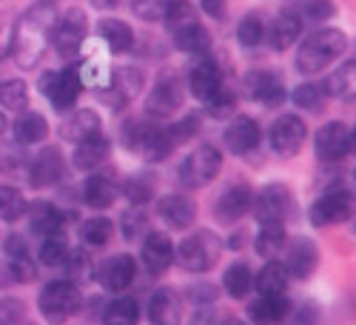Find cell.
<instances>
[{
	"label": "cell",
	"mask_w": 356,
	"mask_h": 325,
	"mask_svg": "<svg viewBox=\"0 0 356 325\" xmlns=\"http://www.w3.org/2000/svg\"><path fill=\"white\" fill-rule=\"evenodd\" d=\"M243 86H245V95H248L251 100L262 103V106H280V103L288 97V92H285V86H282L280 74L265 72V69L248 72L245 80H243Z\"/></svg>",
	"instance_id": "cell-15"
},
{
	"label": "cell",
	"mask_w": 356,
	"mask_h": 325,
	"mask_svg": "<svg viewBox=\"0 0 356 325\" xmlns=\"http://www.w3.org/2000/svg\"><path fill=\"white\" fill-rule=\"evenodd\" d=\"M200 9L211 17H222L225 15V0H200Z\"/></svg>",
	"instance_id": "cell-56"
},
{
	"label": "cell",
	"mask_w": 356,
	"mask_h": 325,
	"mask_svg": "<svg viewBox=\"0 0 356 325\" xmlns=\"http://www.w3.org/2000/svg\"><path fill=\"white\" fill-rule=\"evenodd\" d=\"M300 35H302V17L296 15L293 9H282L271 20L268 32H265V40H268L277 51H285V49H291L296 40H300Z\"/></svg>",
	"instance_id": "cell-23"
},
{
	"label": "cell",
	"mask_w": 356,
	"mask_h": 325,
	"mask_svg": "<svg viewBox=\"0 0 356 325\" xmlns=\"http://www.w3.org/2000/svg\"><path fill=\"white\" fill-rule=\"evenodd\" d=\"M143 88V74L137 69H114L108 86L103 88L106 92V103L111 109H123L126 103H131Z\"/></svg>",
	"instance_id": "cell-20"
},
{
	"label": "cell",
	"mask_w": 356,
	"mask_h": 325,
	"mask_svg": "<svg viewBox=\"0 0 356 325\" xmlns=\"http://www.w3.org/2000/svg\"><path fill=\"white\" fill-rule=\"evenodd\" d=\"M325 92H331L339 100H353V63L348 61L337 74H331V80L322 86Z\"/></svg>",
	"instance_id": "cell-46"
},
{
	"label": "cell",
	"mask_w": 356,
	"mask_h": 325,
	"mask_svg": "<svg viewBox=\"0 0 356 325\" xmlns=\"http://www.w3.org/2000/svg\"><path fill=\"white\" fill-rule=\"evenodd\" d=\"M63 174H66V163H63L60 149H54V145H46V149H40V154L32 160L29 180H32V186H38V189H49V186L60 183Z\"/></svg>",
	"instance_id": "cell-19"
},
{
	"label": "cell",
	"mask_w": 356,
	"mask_h": 325,
	"mask_svg": "<svg viewBox=\"0 0 356 325\" xmlns=\"http://www.w3.org/2000/svg\"><path fill=\"white\" fill-rule=\"evenodd\" d=\"M137 322H140V306L131 297L114 300L103 311V325H137Z\"/></svg>",
	"instance_id": "cell-37"
},
{
	"label": "cell",
	"mask_w": 356,
	"mask_h": 325,
	"mask_svg": "<svg viewBox=\"0 0 356 325\" xmlns=\"http://www.w3.org/2000/svg\"><path fill=\"white\" fill-rule=\"evenodd\" d=\"M265 32H268V23L262 20V15L251 12L240 20V29H236V38H240V43L245 49H257L265 43Z\"/></svg>",
	"instance_id": "cell-39"
},
{
	"label": "cell",
	"mask_w": 356,
	"mask_h": 325,
	"mask_svg": "<svg viewBox=\"0 0 356 325\" xmlns=\"http://www.w3.org/2000/svg\"><path fill=\"white\" fill-rule=\"evenodd\" d=\"M66 265H72V277H77V280H88V269H92V265H88V257L86 254H69V260H66Z\"/></svg>",
	"instance_id": "cell-54"
},
{
	"label": "cell",
	"mask_w": 356,
	"mask_h": 325,
	"mask_svg": "<svg viewBox=\"0 0 356 325\" xmlns=\"http://www.w3.org/2000/svg\"><path fill=\"white\" fill-rule=\"evenodd\" d=\"M205 106H209V111L211 114H217V117H222V114H228V111H234V106H236V95L231 92V88H217V92L205 100Z\"/></svg>",
	"instance_id": "cell-49"
},
{
	"label": "cell",
	"mask_w": 356,
	"mask_h": 325,
	"mask_svg": "<svg viewBox=\"0 0 356 325\" xmlns=\"http://www.w3.org/2000/svg\"><path fill=\"white\" fill-rule=\"evenodd\" d=\"M220 254H222V240L209 228H200V231L188 234V237L174 248L177 265H180L183 271H188V274L211 271L217 265V260H220Z\"/></svg>",
	"instance_id": "cell-3"
},
{
	"label": "cell",
	"mask_w": 356,
	"mask_h": 325,
	"mask_svg": "<svg viewBox=\"0 0 356 325\" xmlns=\"http://www.w3.org/2000/svg\"><path fill=\"white\" fill-rule=\"evenodd\" d=\"M217 325H245V319H240V317H225V319H220Z\"/></svg>",
	"instance_id": "cell-59"
},
{
	"label": "cell",
	"mask_w": 356,
	"mask_h": 325,
	"mask_svg": "<svg viewBox=\"0 0 356 325\" xmlns=\"http://www.w3.org/2000/svg\"><path fill=\"white\" fill-rule=\"evenodd\" d=\"M97 132H100V117H97V111H92V109L74 111L69 120L63 123V129H60V134H63L66 140H74V143L92 137V134H97Z\"/></svg>",
	"instance_id": "cell-34"
},
{
	"label": "cell",
	"mask_w": 356,
	"mask_h": 325,
	"mask_svg": "<svg viewBox=\"0 0 356 325\" xmlns=\"http://www.w3.org/2000/svg\"><path fill=\"white\" fill-rule=\"evenodd\" d=\"M83 308V294L72 280H51L40 291V314L51 325H63Z\"/></svg>",
	"instance_id": "cell-5"
},
{
	"label": "cell",
	"mask_w": 356,
	"mask_h": 325,
	"mask_svg": "<svg viewBox=\"0 0 356 325\" xmlns=\"http://www.w3.org/2000/svg\"><path fill=\"white\" fill-rule=\"evenodd\" d=\"M183 300L174 288H157L148 297V322L152 325H180Z\"/></svg>",
	"instance_id": "cell-21"
},
{
	"label": "cell",
	"mask_w": 356,
	"mask_h": 325,
	"mask_svg": "<svg viewBox=\"0 0 356 325\" xmlns=\"http://www.w3.org/2000/svg\"><path fill=\"white\" fill-rule=\"evenodd\" d=\"M111 231H114V225H111L108 217H88V220L80 225V240H83L86 246L100 248V246H106V243L111 240Z\"/></svg>",
	"instance_id": "cell-42"
},
{
	"label": "cell",
	"mask_w": 356,
	"mask_h": 325,
	"mask_svg": "<svg viewBox=\"0 0 356 325\" xmlns=\"http://www.w3.org/2000/svg\"><path fill=\"white\" fill-rule=\"evenodd\" d=\"M126 197L134 205L152 203V197H154V177L148 174V171H140V174L129 177V180H126Z\"/></svg>",
	"instance_id": "cell-45"
},
{
	"label": "cell",
	"mask_w": 356,
	"mask_h": 325,
	"mask_svg": "<svg viewBox=\"0 0 356 325\" xmlns=\"http://www.w3.org/2000/svg\"><path fill=\"white\" fill-rule=\"evenodd\" d=\"M345 49H348V35L342 29H319L296 49V69L302 74H316L328 69L339 54H345Z\"/></svg>",
	"instance_id": "cell-2"
},
{
	"label": "cell",
	"mask_w": 356,
	"mask_h": 325,
	"mask_svg": "<svg viewBox=\"0 0 356 325\" xmlns=\"http://www.w3.org/2000/svg\"><path fill=\"white\" fill-rule=\"evenodd\" d=\"M353 212V200L345 189H337V191H328L322 194L314 205H311V223L314 225H334V223H345Z\"/></svg>",
	"instance_id": "cell-14"
},
{
	"label": "cell",
	"mask_w": 356,
	"mask_h": 325,
	"mask_svg": "<svg viewBox=\"0 0 356 325\" xmlns=\"http://www.w3.org/2000/svg\"><path fill=\"white\" fill-rule=\"evenodd\" d=\"M83 40H86V15H83V9H69L63 17L54 20L51 43H54V49L60 57L77 54Z\"/></svg>",
	"instance_id": "cell-12"
},
{
	"label": "cell",
	"mask_w": 356,
	"mask_h": 325,
	"mask_svg": "<svg viewBox=\"0 0 356 325\" xmlns=\"http://www.w3.org/2000/svg\"><path fill=\"white\" fill-rule=\"evenodd\" d=\"M291 100L305 111H322L325 103H328V95H325V88L319 83H302L291 92Z\"/></svg>",
	"instance_id": "cell-41"
},
{
	"label": "cell",
	"mask_w": 356,
	"mask_h": 325,
	"mask_svg": "<svg viewBox=\"0 0 356 325\" xmlns=\"http://www.w3.org/2000/svg\"><path fill=\"white\" fill-rule=\"evenodd\" d=\"M117 197H120V186L114 174H92L83 186V200L88 209H108Z\"/></svg>",
	"instance_id": "cell-27"
},
{
	"label": "cell",
	"mask_w": 356,
	"mask_h": 325,
	"mask_svg": "<svg viewBox=\"0 0 356 325\" xmlns=\"http://www.w3.org/2000/svg\"><path fill=\"white\" fill-rule=\"evenodd\" d=\"M282 265H285L288 277L308 280L319 265V248L308 237H293L291 243H285V262Z\"/></svg>",
	"instance_id": "cell-13"
},
{
	"label": "cell",
	"mask_w": 356,
	"mask_h": 325,
	"mask_svg": "<svg viewBox=\"0 0 356 325\" xmlns=\"http://www.w3.org/2000/svg\"><path fill=\"white\" fill-rule=\"evenodd\" d=\"M200 123H202V117L200 114H186V117H180L174 126H168V137H171V143L177 145V143H186V140H191L197 132H200Z\"/></svg>",
	"instance_id": "cell-48"
},
{
	"label": "cell",
	"mask_w": 356,
	"mask_h": 325,
	"mask_svg": "<svg viewBox=\"0 0 356 325\" xmlns=\"http://www.w3.org/2000/svg\"><path fill=\"white\" fill-rule=\"evenodd\" d=\"M92 3H95L97 9H117L120 3H126V0H92Z\"/></svg>",
	"instance_id": "cell-58"
},
{
	"label": "cell",
	"mask_w": 356,
	"mask_h": 325,
	"mask_svg": "<svg viewBox=\"0 0 356 325\" xmlns=\"http://www.w3.org/2000/svg\"><path fill=\"white\" fill-rule=\"evenodd\" d=\"M291 314V300L285 294H277V297H259L257 303L248 306V317L254 325H280L285 322V317Z\"/></svg>",
	"instance_id": "cell-28"
},
{
	"label": "cell",
	"mask_w": 356,
	"mask_h": 325,
	"mask_svg": "<svg viewBox=\"0 0 356 325\" xmlns=\"http://www.w3.org/2000/svg\"><path fill=\"white\" fill-rule=\"evenodd\" d=\"M26 322V306L20 300H0V325H23Z\"/></svg>",
	"instance_id": "cell-50"
},
{
	"label": "cell",
	"mask_w": 356,
	"mask_h": 325,
	"mask_svg": "<svg viewBox=\"0 0 356 325\" xmlns=\"http://www.w3.org/2000/svg\"><path fill=\"white\" fill-rule=\"evenodd\" d=\"M57 20V6L51 0H38L29 9L12 32V51L20 69H35L46 51V43L51 40V29Z\"/></svg>",
	"instance_id": "cell-1"
},
{
	"label": "cell",
	"mask_w": 356,
	"mask_h": 325,
	"mask_svg": "<svg viewBox=\"0 0 356 325\" xmlns=\"http://www.w3.org/2000/svg\"><path fill=\"white\" fill-rule=\"evenodd\" d=\"M288 271L285 265L277 262V260H268L265 262V269L254 277V288L259 291V297H277V294H285L288 288Z\"/></svg>",
	"instance_id": "cell-31"
},
{
	"label": "cell",
	"mask_w": 356,
	"mask_h": 325,
	"mask_svg": "<svg viewBox=\"0 0 356 325\" xmlns=\"http://www.w3.org/2000/svg\"><path fill=\"white\" fill-rule=\"evenodd\" d=\"M97 280H100V285L106 291H114V294L131 288V283L137 280V262H134V257L117 254V257L106 260L97 269Z\"/></svg>",
	"instance_id": "cell-17"
},
{
	"label": "cell",
	"mask_w": 356,
	"mask_h": 325,
	"mask_svg": "<svg viewBox=\"0 0 356 325\" xmlns=\"http://www.w3.org/2000/svg\"><path fill=\"white\" fill-rule=\"evenodd\" d=\"M77 77L83 86H92V88H106L111 80V69L108 63H103V57H88V61L80 63Z\"/></svg>",
	"instance_id": "cell-40"
},
{
	"label": "cell",
	"mask_w": 356,
	"mask_h": 325,
	"mask_svg": "<svg viewBox=\"0 0 356 325\" xmlns=\"http://www.w3.org/2000/svg\"><path fill=\"white\" fill-rule=\"evenodd\" d=\"M222 285H225V291L231 294L234 300L248 297V291L254 288V274H251V269H248V262H231L228 269H225Z\"/></svg>",
	"instance_id": "cell-35"
},
{
	"label": "cell",
	"mask_w": 356,
	"mask_h": 325,
	"mask_svg": "<svg viewBox=\"0 0 356 325\" xmlns=\"http://www.w3.org/2000/svg\"><path fill=\"white\" fill-rule=\"evenodd\" d=\"M220 86H222V74H220V66L211 63V61H200V63L191 69V74H188L191 95H194L197 100H202V103L209 100Z\"/></svg>",
	"instance_id": "cell-29"
},
{
	"label": "cell",
	"mask_w": 356,
	"mask_h": 325,
	"mask_svg": "<svg viewBox=\"0 0 356 325\" xmlns=\"http://www.w3.org/2000/svg\"><path fill=\"white\" fill-rule=\"evenodd\" d=\"M40 86H43L49 103H51L57 111H69V109L77 103L80 92H83V83H80V77H77V69H72V66H69V69H60V72L43 74Z\"/></svg>",
	"instance_id": "cell-10"
},
{
	"label": "cell",
	"mask_w": 356,
	"mask_h": 325,
	"mask_svg": "<svg viewBox=\"0 0 356 325\" xmlns=\"http://www.w3.org/2000/svg\"><path fill=\"white\" fill-rule=\"evenodd\" d=\"M69 254L72 251H69V243L63 237V231H51V234H46V237H43V243H40V262L43 265H49V269L66 265Z\"/></svg>",
	"instance_id": "cell-36"
},
{
	"label": "cell",
	"mask_w": 356,
	"mask_h": 325,
	"mask_svg": "<svg viewBox=\"0 0 356 325\" xmlns=\"http://www.w3.org/2000/svg\"><path fill=\"white\" fill-rule=\"evenodd\" d=\"M285 228L282 225H262L259 228V234H257V240H254V248H257V254H262V257H274V254H280L282 248H285Z\"/></svg>",
	"instance_id": "cell-43"
},
{
	"label": "cell",
	"mask_w": 356,
	"mask_h": 325,
	"mask_svg": "<svg viewBox=\"0 0 356 325\" xmlns=\"http://www.w3.org/2000/svg\"><path fill=\"white\" fill-rule=\"evenodd\" d=\"M140 257H143L145 271L152 274V277H160V274H165L171 269V262H174V246H171V240L165 237L163 231H148Z\"/></svg>",
	"instance_id": "cell-18"
},
{
	"label": "cell",
	"mask_w": 356,
	"mask_h": 325,
	"mask_svg": "<svg viewBox=\"0 0 356 325\" xmlns=\"http://www.w3.org/2000/svg\"><path fill=\"white\" fill-rule=\"evenodd\" d=\"M171 6V0H131V12L140 20H165V12Z\"/></svg>",
	"instance_id": "cell-47"
},
{
	"label": "cell",
	"mask_w": 356,
	"mask_h": 325,
	"mask_svg": "<svg viewBox=\"0 0 356 325\" xmlns=\"http://www.w3.org/2000/svg\"><path fill=\"white\" fill-rule=\"evenodd\" d=\"M63 212L57 209L54 203H35V205H29V225H32L35 234H40V237H46V234L51 231H60L63 225Z\"/></svg>",
	"instance_id": "cell-32"
},
{
	"label": "cell",
	"mask_w": 356,
	"mask_h": 325,
	"mask_svg": "<svg viewBox=\"0 0 356 325\" xmlns=\"http://www.w3.org/2000/svg\"><path fill=\"white\" fill-rule=\"evenodd\" d=\"M123 137H126L129 149L137 152L148 163H160L174 149V143L168 137V126L154 123V120H129V123H123Z\"/></svg>",
	"instance_id": "cell-4"
},
{
	"label": "cell",
	"mask_w": 356,
	"mask_h": 325,
	"mask_svg": "<svg viewBox=\"0 0 356 325\" xmlns=\"http://www.w3.org/2000/svg\"><path fill=\"white\" fill-rule=\"evenodd\" d=\"M314 149H316V157L322 163H339L345 160L350 152H353V132L350 126L345 123H325L316 137H314Z\"/></svg>",
	"instance_id": "cell-9"
},
{
	"label": "cell",
	"mask_w": 356,
	"mask_h": 325,
	"mask_svg": "<svg viewBox=\"0 0 356 325\" xmlns=\"http://www.w3.org/2000/svg\"><path fill=\"white\" fill-rule=\"evenodd\" d=\"M180 106H183V83L174 74L157 80L152 95L145 97V114L152 117V120H168V117L177 114Z\"/></svg>",
	"instance_id": "cell-11"
},
{
	"label": "cell",
	"mask_w": 356,
	"mask_h": 325,
	"mask_svg": "<svg viewBox=\"0 0 356 325\" xmlns=\"http://www.w3.org/2000/svg\"><path fill=\"white\" fill-rule=\"evenodd\" d=\"M9 49H12V35H6V32H3V26H0V61L6 57Z\"/></svg>",
	"instance_id": "cell-57"
},
{
	"label": "cell",
	"mask_w": 356,
	"mask_h": 325,
	"mask_svg": "<svg viewBox=\"0 0 356 325\" xmlns=\"http://www.w3.org/2000/svg\"><path fill=\"white\" fill-rule=\"evenodd\" d=\"M308 140V126L302 117L296 114H285V117H277L271 132H268V143L271 149L280 154V157H293L302 152V145Z\"/></svg>",
	"instance_id": "cell-8"
},
{
	"label": "cell",
	"mask_w": 356,
	"mask_h": 325,
	"mask_svg": "<svg viewBox=\"0 0 356 325\" xmlns=\"http://www.w3.org/2000/svg\"><path fill=\"white\" fill-rule=\"evenodd\" d=\"M0 106L12 109V111H23L29 106V86L20 77H9L0 80Z\"/></svg>",
	"instance_id": "cell-38"
},
{
	"label": "cell",
	"mask_w": 356,
	"mask_h": 325,
	"mask_svg": "<svg viewBox=\"0 0 356 325\" xmlns=\"http://www.w3.org/2000/svg\"><path fill=\"white\" fill-rule=\"evenodd\" d=\"M171 40L180 51H188V54H202L211 49V35L209 29L200 26L197 17L186 20V23H174L171 26Z\"/></svg>",
	"instance_id": "cell-26"
},
{
	"label": "cell",
	"mask_w": 356,
	"mask_h": 325,
	"mask_svg": "<svg viewBox=\"0 0 356 325\" xmlns=\"http://www.w3.org/2000/svg\"><path fill=\"white\" fill-rule=\"evenodd\" d=\"M26 209H29L26 197L17 189L0 186V220H3V223H15V220H20L26 214Z\"/></svg>",
	"instance_id": "cell-44"
},
{
	"label": "cell",
	"mask_w": 356,
	"mask_h": 325,
	"mask_svg": "<svg viewBox=\"0 0 356 325\" xmlns=\"http://www.w3.org/2000/svg\"><path fill=\"white\" fill-rule=\"evenodd\" d=\"M140 231H145V214L140 209H131L123 214V237L126 240H134Z\"/></svg>",
	"instance_id": "cell-52"
},
{
	"label": "cell",
	"mask_w": 356,
	"mask_h": 325,
	"mask_svg": "<svg viewBox=\"0 0 356 325\" xmlns=\"http://www.w3.org/2000/svg\"><path fill=\"white\" fill-rule=\"evenodd\" d=\"M9 274L17 283H32L35 280V262L29 257H17V260L9 262Z\"/></svg>",
	"instance_id": "cell-51"
},
{
	"label": "cell",
	"mask_w": 356,
	"mask_h": 325,
	"mask_svg": "<svg viewBox=\"0 0 356 325\" xmlns=\"http://www.w3.org/2000/svg\"><path fill=\"white\" fill-rule=\"evenodd\" d=\"M222 168V154L217 145L202 143L200 149H194L183 163H180V183L186 189H202L209 186Z\"/></svg>",
	"instance_id": "cell-7"
},
{
	"label": "cell",
	"mask_w": 356,
	"mask_h": 325,
	"mask_svg": "<svg viewBox=\"0 0 356 325\" xmlns=\"http://www.w3.org/2000/svg\"><path fill=\"white\" fill-rule=\"evenodd\" d=\"M334 0H308L305 3V15L311 17V20H328L331 15H334Z\"/></svg>",
	"instance_id": "cell-53"
},
{
	"label": "cell",
	"mask_w": 356,
	"mask_h": 325,
	"mask_svg": "<svg viewBox=\"0 0 356 325\" xmlns=\"http://www.w3.org/2000/svg\"><path fill=\"white\" fill-rule=\"evenodd\" d=\"M251 209H254V217L262 225H285L293 217L296 200H293V194H291L288 186L268 183V186L259 191V197L251 203Z\"/></svg>",
	"instance_id": "cell-6"
},
{
	"label": "cell",
	"mask_w": 356,
	"mask_h": 325,
	"mask_svg": "<svg viewBox=\"0 0 356 325\" xmlns=\"http://www.w3.org/2000/svg\"><path fill=\"white\" fill-rule=\"evenodd\" d=\"M12 132H15V140H17L20 145H32V143L46 140V134H49V123H46V117H43V114H38V111H26V114H20L17 120H15Z\"/></svg>",
	"instance_id": "cell-33"
},
{
	"label": "cell",
	"mask_w": 356,
	"mask_h": 325,
	"mask_svg": "<svg viewBox=\"0 0 356 325\" xmlns=\"http://www.w3.org/2000/svg\"><path fill=\"white\" fill-rule=\"evenodd\" d=\"M6 132V117H3V111H0V134Z\"/></svg>",
	"instance_id": "cell-60"
},
{
	"label": "cell",
	"mask_w": 356,
	"mask_h": 325,
	"mask_svg": "<svg viewBox=\"0 0 356 325\" xmlns=\"http://www.w3.org/2000/svg\"><path fill=\"white\" fill-rule=\"evenodd\" d=\"M251 203H254V191H251V186L236 183V186H228V189L220 194V200H217V212H214V214H217L220 223L231 225V223H236L240 217L248 214Z\"/></svg>",
	"instance_id": "cell-22"
},
{
	"label": "cell",
	"mask_w": 356,
	"mask_h": 325,
	"mask_svg": "<svg viewBox=\"0 0 356 325\" xmlns=\"http://www.w3.org/2000/svg\"><path fill=\"white\" fill-rule=\"evenodd\" d=\"M3 248H6V254H9L12 260H17V257H29V246H26V240L20 237V234H12Z\"/></svg>",
	"instance_id": "cell-55"
},
{
	"label": "cell",
	"mask_w": 356,
	"mask_h": 325,
	"mask_svg": "<svg viewBox=\"0 0 356 325\" xmlns=\"http://www.w3.org/2000/svg\"><path fill=\"white\" fill-rule=\"evenodd\" d=\"M225 149L231 154H251L259 140H262V132H259V123L254 120V117H234V120L225 126Z\"/></svg>",
	"instance_id": "cell-16"
},
{
	"label": "cell",
	"mask_w": 356,
	"mask_h": 325,
	"mask_svg": "<svg viewBox=\"0 0 356 325\" xmlns=\"http://www.w3.org/2000/svg\"><path fill=\"white\" fill-rule=\"evenodd\" d=\"M100 29V38L106 40L108 51L111 54H123L134 46V32H131V26H126L123 20H117V17H103L97 23Z\"/></svg>",
	"instance_id": "cell-30"
},
{
	"label": "cell",
	"mask_w": 356,
	"mask_h": 325,
	"mask_svg": "<svg viewBox=\"0 0 356 325\" xmlns=\"http://www.w3.org/2000/svg\"><path fill=\"white\" fill-rule=\"evenodd\" d=\"M157 214L160 220L168 225V228H191L194 225V217H197V205L183 197V194H165L160 203H157Z\"/></svg>",
	"instance_id": "cell-24"
},
{
	"label": "cell",
	"mask_w": 356,
	"mask_h": 325,
	"mask_svg": "<svg viewBox=\"0 0 356 325\" xmlns=\"http://www.w3.org/2000/svg\"><path fill=\"white\" fill-rule=\"evenodd\" d=\"M111 154V140L106 134H92V137H86L74 145V154H72V163L74 168L80 171H92V168H100Z\"/></svg>",
	"instance_id": "cell-25"
}]
</instances>
